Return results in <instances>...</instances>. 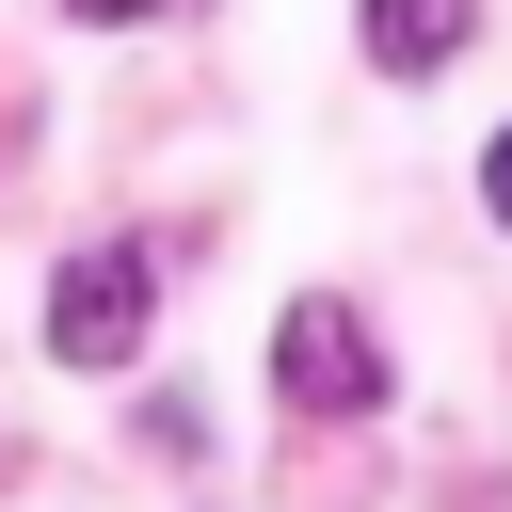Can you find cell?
Segmentation results:
<instances>
[{
  "label": "cell",
  "mask_w": 512,
  "mask_h": 512,
  "mask_svg": "<svg viewBox=\"0 0 512 512\" xmlns=\"http://www.w3.org/2000/svg\"><path fill=\"white\" fill-rule=\"evenodd\" d=\"M144 320H160V272H144L128 240H80V256L48 272V352H64V368H128Z\"/></svg>",
  "instance_id": "1"
},
{
  "label": "cell",
  "mask_w": 512,
  "mask_h": 512,
  "mask_svg": "<svg viewBox=\"0 0 512 512\" xmlns=\"http://www.w3.org/2000/svg\"><path fill=\"white\" fill-rule=\"evenodd\" d=\"M272 384H288V416H368V400H384V352H368V320H352L336 288H304V304L272 320Z\"/></svg>",
  "instance_id": "2"
},
{
  "label": "cell",
  "mask_w": 512,
  "mask_h": 512,
  "mask_svg": "<svg viewBox=\"0 0 512 512\" xmlns=\"http://www.w3.org/2000/svg\"><path fill=\"white\" fill-rule=\"evenodd\" d=\"M464 32H480V0H368V64H384V80L464 64Z\"/></svg>",
  "instance_id": "3"
},
{
  "label": "cell",
  "mask_w": 512,
  "mask_h": 512,
  "mask_svg": "<svg viewBox=\"0 0 512 512\" xmlns=\"http://www.w3.org/2000/svg\"><path fill=\"white\" fill-rule=\"evenodd\" d=\"M480 208H496V224H512V128H496V144H480Z\"/></svg>",
  "instance_id": "4"
},
{
  "label": "cell",
  "mask_w": 512,
  "mask_h": 512,
  "mask_svg": "<svg viewBox=\"0 0 512 512\" xmlns=\"http://www.w3.org/2000/svg\"><path fill=\"white\" fill-rule=\"evenodd\" d=\"M80 32H128V16H176V0H64Z\"/></svg>",
  "instance_id": "5"
}]
</instances>
